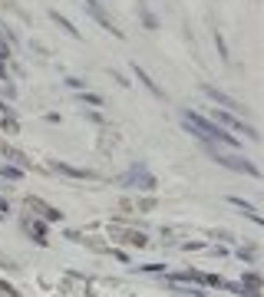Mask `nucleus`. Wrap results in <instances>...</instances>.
Instances as JSON below:
<instances>
[{
	"label": "nucleus",
	"mask_w": 264,
	"mask_h": 297,
	"mask_svg": "<svg viewBox=\"0 0 264 297\" xmlns=\"http://www.w3.org/2000/svg\"><path fill=\"white\" fill-rule=\"evenodd\" d=\"M182 122L185 129L192 132L195 139H201V142H212V145H225V148H241V142L231 136V132H225L215 119L201 116V112H192V109H182Z\"/></svg>",
	"instance_id": "obj_1"
},
{
	"label": "nucleus",
	"mask_w": 264,
	"mask_h": 297,
	"mask_svg": "<svg viewBox=\"0 0 264 297\" xmlns=\"http://www.w3.org/2000/svg\"><path fill=\"white\" fill-rule=\"evenodd\" d=\"M201 145H205V152L212 155V162L231 168V172H241V175H251V179H261V168L254 165V162H248L245 155L231 152V148H225V145H212V142H201Z\"/></svg>",
	"instance_id": "obj_2"
},
{
	"label": "nucleus",
	"mask_w": 264,
	"mask_h": 297,
	"mask_svg": "<svg viewBox=\"0 0 264 297\" xmlns=\"http://www.w3.org/2000/svg\"><path fill=\"white\" fill-rule=\"evenodd\" d=\"M212 119L221 126V129H234V132H241V136H248L251 142H258L261 139V132L254 129V126H248V122H241L234 112H228V109H212Z\"/></svg>",
	"instance_id": "obj_3"
},
{
	"label": "nucleus",
	"mask_w": 264,
	"mask_h": 297,
	"mask_svg": "<svg viewBox=\"0 0 264 297\" xmlns=\"http://www.w3.org/2000/svg\"><path fill=\"white\" fill-rule=\"evenodd\" d=\"M119 182H122L126 188H139V192H155V188H159L155 175H152V172H145V165H132Z\"/></svg>",
	"instance_id": "obj_4"
},
{
	"label": "nucleus",
	"mask_w": 264,
	"mask_h": 297,
	"mask_svg": "<svg viewBox=\"0 0 264 297\" xmlns=\"http://www.w3.org/2000/svg\"><path fill=\"white\" fill-rule=\"evenodd\" d=\"M109 238H116L122 244H132V247H149L145 231H136V228H109Z\"/></svg>",
	"instance_id": "obj_5"
},
{
	"label": "nucleus",
	"mask_w": 264,
	"mask_h": 297,
	"mask_svg": "<svg viewBox=\"0 0 264 297\" xmlns=\"http://www.w3.org/2000/svg\"><path fill=\"white\" fill-rule=\"evenodd\" d=\"M83 7H86V10H89V13H93V20H96V23H99V27H102V30H109V33H113V37H122V30H119V27H116V23H113V20H109V17H106V13H102V7H99V0H83Z\"/></svg>",
	"instance_id": "obj_6"
},
{
	"label": "nucleus",
	"mask_w": 264,
	"mask_h": 297,
	"mask_svg": "<svg viewBox=\"0 0 264 297\" xmlns=\"http://www.w3.org/2000/svg\"><path fill=\"white\" fill-rule=\"evenodd\" d=\"M201 93H205L208 99H212V103H218L221 109H228V112H241V103H238V99H231L228 93H221V89L208 86V83H205V86H201Z\"/></svg>",
	"instance_id": "obj_7"
},
{
	"label": "nucleus",
	"mask_w": 264,
	"mask_h": 297,
	"mask_svg": "<svg viewBox=\"0 0 264 297\" xmlns=\"http://www.w3.org/2000/svg\"><path fill=\"white\" fill-rule=\"evenodd\" d=\"M27 208H37L43 221H63V211H60V208H53V205H46L43 198H37V195H30V198H27Z\"/></svg>",
	"instance_id": "obj_8"
},
{
	"label": "nucleus",
	"mask_w": 264,
	"mask_h": 297,
	"mask_svg": "<svg viewBox=\"0 0 264 297\" xmlns=\"http://www.w3.org/2000/svg\"><path fill=\"white\" fill-rule=\"evenodd\" d=\"M53 172H60V175H66V179H96L93 172H86V168H73V165H66V162H57L53 159Z\"/></svg>",
	"instance_id": "obj_9"
},
{
	"label": "nucleus",
	"mask_w": 264,
	"mask_h": 297,
	"mask_svg": "<svg viewBox=\"0 0 264 297\" xmlns=\"http://www.w3.org/2000/svg\"><path fill=\"white\" fill-rule=\"evenodd\" d=\"M132 73H136V80H139V83H142V86H145V89H149V93H152V96H155V99H165V93H162V89H159V86H155V80H152V76H149V73H145V69H142V66H136V63H132Z\"/></svg>",
	"instance_id": "obj_10"
},
{
	"label": "nucleus",
	"mask_w": 264,
	"mask_h": 297,
	"mask_svg": "<svg viewBox=\"0 0 264 297\" xmlns=\"http://www.w3.org/2000/svg\"><path fill=\"white\" fill-rule=\"evenodd\" d=\"M23 228L33 235V241H37V244H46V241H50V238H46V225H43V221H37V218H27Z\"/></svg>",
	"instance_id": "obj_11"
},
{
	"label": "nucleus",
	"mask_w": 264,
	"mask_h": 297,
	"mask_svg": "<svg viewBox=\"0 0 264 297\" xmlns=\"http://www.w3.org/2000/svg\"><path fill=\"white\" fill-rule=\"evenodd\" d=\"M228 205H234V208H241V215H248V218H251V221L254 225H261V215H258V208H254V205L251 202H241V198H228Z\"/></svg>",
	"instance_id": "obj_12"
},
{
	"label": "nucleus",
	"mask_w": 264,
	"mask_h": 297,
	"mask_svg": "<svg viewBox=\"0 0 264 297\" xmlns=\"http://www.w3.org/2000/svg\"><path fill=\"white\" fill-rule=\"evenodd\" d=\"M0 179L20 182V179H23V168H17V165H7V162H0Z\"/></svg>",
	"instance_id": "obj_13"
},
{
	"label": "nucleus",
	"mask_w": 264,
	"mask_h": 297,
	"mask_svg": "<svg viewBox=\"0 0 264 297\" xmlns=\"http://www.w3.org/2000/svg\"><path fill=\"white\" fill-rule=\"evenodd\" d=\"M50 17H53V20H57V27H63V30L69 33V37H80V30H76V27H73V23H69V20L63 17V13H57V10H50Z\"/></svg>",
	"instance_id": "obj_14"
},
{
	"label": "nucleus",
	"mask_w": 264,
	"mask_h": 297,
	"mask_svg": "<svg viewBox=\"0 0 264 297\" xmlns=\"http://www.w3.org/2000/svg\"><path fill=\"white\" fill-rule=\"evenodd\" d=\"M139 13H142V23L149 27V30H155V27H159V20L149 13V7H145V4H139Z\"/></svg>",
	"instance_id": "obj_15"
},
{
	"label": "nucleus",
	"mask_w": 264,
	"mask_h": 297,
	"mask_svg": "<svg viewBox=\"0 0 264 297\" xmlns=\"http://www.w3.org/2000/svg\"><path fill=\"white\" fill-rule=\"evenodd\" d=\"M212 37H215V43H218V56L228 63V43H225V37H221L218 30H212Z\"/></svg>",
	"instance_id": "obj_16"
},
{
	"label": "nucleus",
	"mask_w": 264,
	"mask_h": 297,
	"mask_svg": "<svg viewBox=\"0 0 264 297\" xmlns=\"http://www.w3.org/2000/svg\"><path fill=\"white\" fill-rule=\"evenodd\" d=\"M238 261H248V264H254V258H258V251H254V247H238Z\"/></svg>",
	"instance_id": "obj_17"
},
{
	"label": "nucleus",
	"mask_w": 264,
	"mask_h": 297,
	"mask_svg": "<svg viewBox=\"0 0 264 297\" xmlns=\"http://www.w3.org/2000/svg\"><path fill=\"white\" fill-rule=\"evenodd\" d=\"M0 126H4L7 132H17V119H13L10 112H4V116H0Z\"/></svg>",
	"instance_id": "obj_18"
},
{
	"label": "nucleus",
	"mask_w": 264,
	"mask_h": 297,
	"mask_svg": "<svg viewBox=\"0 0 264 297\" xmlns=\"http://www.w3.org/2000/svg\"><path fill=\"white\" fill-rule=\"evenodd\" d=\"M139 271H145V274H165V264H142Z\"/></svg>",
	"instance_id": "obj_19"
},
{
	"label": "nucleus",
	"mask_w": 264,
	"mask_h": 297,
	"mask_svg": "<svg viewBox=\"0 0 264 297\" xmlns=\"http://www.w3.org/2000/svg\"><path fill=\"white\" fill-rule=\"evenodd\" d=\"M155 208V198H142V202H139V211H152Z\"/></svg>",
	"instance_id": "obj_20"
},
{
	"label": "nucleus",
	"mask_w": 264,
	"mask_h": 297,
	"mask_svg": "<svg viewBox=\"0 0 264 297\" xmlns=\"http://www.w3.org/2000/svg\"><path fill=\"white\" fill-rule=\"evenodd\" d=\"M109 254H113L116 261H122V264H129V254H126V251H119V247H113V251H109Z\"/></svg>",
	"instance_id": "obj_21"
},
{
	"label": "nucleus",
	"mask_w": 264,
	"mask_h": 297,
	"mask_svg": "<svg viewBox=\"0 0 264 297\" xmlns=\"http://www.w3.org/2000/svg\"><path fill=\"white\" fill-rule=\"evenodd\" d=\"M0 291H7V297H20V294H17V287L7 284V281H0Z\"/></svg>",
	"instance_id": "obj_22"
},
{
	"label": "nucleus",
	"mask_w": 264,
	"mask_h": 297,
	"mask_svg": "<svg viewBox=\"0 0 264 297\" xmlns=\"http://www.w3.org/2000/svg\"><path fill=\"white\" fill-rule=\"evenodd\" d=\"M83 103H89V106H102V99H99V96H93V93H83Z\"/></svg>",
	"instance_id": "obj_23"
},
{
	"label": "nucleus",
	"mask_w": 264,
	"mask_h": 297,
	"mask_svg": "<svg viewBox=\"0 0 264 297\" xmlns=\"http://www.w3.org/2000/svg\"><path fill=\"white\" fill-rule=\"evenodd\" d=\"M182 247H185V251H201V247H205V241H185Z\"/></svg>",
	"instance_id": "obj_24"
},
{
	"label": "nucleus",
	"mask_w": 264,
	"mask_h": 297,
	"mask_svg": "<svg viewBox=\"0 0 264 297\" xmlns=\"http://www.w3.org/2000/svg\"><path fill=\"white\" fill-rule=\"evenodd\" d=\"M7 60H10V46L0 40V63H7Z\"/></svg>",
	"instance_id": "obj_25"
},
{
	"label": "nucleus",
	"mask_w": 264,
	"mask_h": 297,
	"mask_svg": "<svg viewBox=\"0 0 264 297\" xmlns=\"http://www.w3.org/2000/svg\"><path fill=\"white\" fill-rule=\"evenodd\" d=\"M0 211H10V202H7V198H0Z\"/></svg>",
	"instance_id": "obj_26"
}]
</instances>
